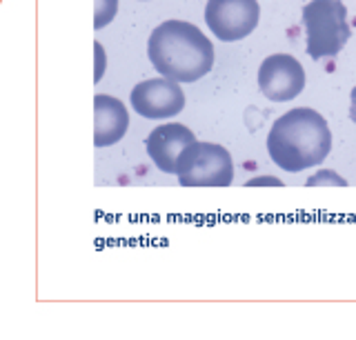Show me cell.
<instances>
[{"mask_svg": "<svg viewBox=\"0 0 356 340\" xmlns=\"http://www.w3.org/2000/svg\"><path fill=\"white\" fill-rule=\"evenodd\" d=\"M147 53L156 71L178 83L203 78L214 65V45L196 25L185 20H165L156 27Z\"/></svg>", "mask_w": 356, "mask_h": 340, "instance_id": "cell-1", "label": "cell"}, {"mask_svg": "<svg viewBox=\"0 0 356 340\" xmlns=\"http://www.w3.org/2000/svg\"><path fill=\"white\" fill-rule=\"evenodd\" d=\"M332 149L327 120L314 109L298 107L281 116L267 136L270 158L285 171H303L321 164Z\"/></svg>", "mask_w": 356, "mask_h": 340, "instance_id": "cell-2", "label": "cell"}, {"mask_svg": "<svg viewBox=\"0 0 356 340\" xmlns=\"http://www.w3.org/2000/svg\"><path fill=\"white\" fill-rule=\"evenodd\" d=\"M303 27L307 31V53L314 60L337 56L350 40L348 9L341 0H312L303 7Z\"/></svg>", "mask_w": 356, "mask_h": 340, "instance_id": "cell-3", "label": "cell"}, {"mask_svg": "<svg viewBox=\"0 0 356 340\" xmlns=\"http://www.w3.org/2000/svg\"><path fill=\"white\" fill-rule=\"evenodd\" d=\"M181 187H229L234 162L225 147L214 142H192L176 162Z\"/></svg>", "mask_w": 356, "mask_h": 340, "instance_id": "cell-4", "label": "cell"}, {"mask_svg": "<svg viewBox=\"0 0 356 340\" xmlns=\"http://www.w3.org/2000/svg\"><path fill=\"white\" fill-rule=\"evenodd\" d=\"M261 7L256 0H207L205 23L218 40L234 42L250 36L259 25Z\"/></svg>", "mask_w": 356, "mask_h": 340, "instance_id": "cell-5", "label": "cell"}, {"mask_svg": "<svg viewBox=\"0 0 356 340\" xmlns=\"http://www.w3.org/2000/svg\"><path fill=\"white\" fill-rule=\"evenodd\" d=\"M259 87L265 98L274 103H285L296 98L305 87V71L294 56L274 53L261 62Z\"/></svg>", "mask_w": 356, "mask_h": 340, "instance_id": "cell-6", "label": "cell"}, {"mask_svg": "<svg viewBox=\"0 0 356 340\" xmlns=\"http://www.w3.org/2000/svg\"><path fill=\"white\" fill-rule=\"evenodd\" d=\"M134 109L149 120L178 116L185 107V94L178 80L172 78H152L143 80L131 90Z\"/></svg>", "mask_w": 356, "mask_h": 340, "instance_id": "cell-7", "label": "cell"}, {"mask_svg": "<svg viewBox=\"0 0 356 340\" xmlns=\"http://www.w3.org/2000/svg\"><path fill=\"white\" fill-rule=\"evenodd\" d=\"M196 142L194 134L181 123H167L156 127L147 136V153L152 156L154 164L165 173H176V162L181 158V153Z\"/></svg>", "mask_w": 356, "mask_h": 340, "instance_id": "cell-8", "label": "cell"}, {"mask_svg": "<svg viewBox=\"0 0 356 340\" xmlns=\"http://www.w3.org/2000/svg\"><path fill=\"white\" fill-rule=\"evenodd\" d=\"M94 145L109 147L127 134L129 114L118 98L98 94L94 98Z\"/></svg>", "mask_w": 356, "mask_h": 340, "instance_id": "cell-9", "label": "cell"}, {"mask_svg": "<svg viewBox=\"0 0 356 340\" xmlns=\"http://www.w3.org/2000/svg\"><path fill=\"white\" fill-rule=\"evenodd\" d=\"M118 9V0H96V18H94V27L103 29L109 25L116 16Z\"/></svg>", "mask_w": 356, "mask_h": 340, "instance_id": "cell-10", "label": "cell"}, {"mask_svg": "<svg viewBox=\"0 0 356 340\" xmlns=\"http://www.w3.org/2000/svg\"><path fill=\"white\" fill-rule=\"evenodd\" d=\"M325 180H332L334 185H341V187H345V180L339 178V176H334L332 171H327V173H316V176H312L307 180V187H312V185H316V182H325Z\"/></svg>", "mask_w": 356, "mask_h": 340, "instance_id": "cell-11", "label": "cell"}, {"mask_svg": "<svg viewBox=\"0 0 356 340\" xmlns=\"http://www.w3.org/2000/svg\"><path fill=\"white\" fill-rule=\"evenodd\" d=\"M96 56H98V69H96V83L100 80V76H103V65H105V53H103V47L96 42Z\"/></svg>", "mask_w": 356, "mask_h": 340, "instance_id": "cell-12", "label": "cell"}, {"mask_svg": "<svg viewBox=\"0 0 356 340\" xmlns=\"http://www.w3.org/2000/svg\"><path fill=\"white\" fill-rule=\"evenodd\" d=\"M350 116H352V120L356 123V87L352 90V107H350Z\"/></svg>", "mask_w": 356, "mask_h": 340, "instance_id": "cell-13", "label": "cell"}]
</instances>
